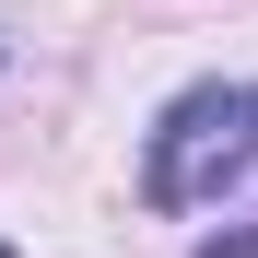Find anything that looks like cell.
<instances>
[{
	"label": "cell",
	"mask_w": 258,
	"mask_h": 258,
	"mask_svg": "<svg viewBox=\"0 0 258 258\" xmlns=\"http://www.w3.org/2000/svg\"><path fill=\"white\" fill-rule=\"evenodd\" d=\"M246 164H258V82H200V94H176L164 129H153L141 200L153 211H211Z\"/></svg>",
	"instance_id": "1"
},
{
	"label": "cell",
	"mask_w": 258,
	"mask_h": 258,
	"mask_svg": "<svg viewBox=\"0 0 258 258\" xmlns=\"http://www.w3.org/2000/svg\"><path fill=\"white\" fill-rule=\"evenodd\" d=\"M200 258H258V223H235V235H211Z\"/></svg>",
	"instance_id": "2"
},
{
	"label": "cell",
	"mask_w": 258,
	"mask_h": 258,
	"mask_svg": "<svg viewBox=\"0 0 258 258\" xmlns=\"http://www.w3.org/2000/svg\"><path fill=\"white\" fill-rule=\"evenodd\" d=\"M0 258H12V246H0Z\"/></svg>",
	"instance_id": "3"
}]
</instances>
